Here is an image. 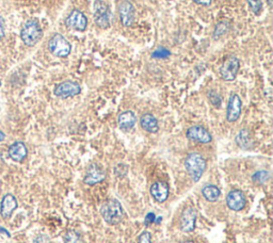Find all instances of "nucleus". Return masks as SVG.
Segmentation results:
<instances>
[{"label":"nucleus","instance_id":"1","mask_svg":"<svg viewBox=\"0 0 273 243\" xmlns=\"http://www.w3.org/2000/svg\"><path fill=\"white\" fill-rule=\"evenodd\" d=\"M207 168L205 158L199 153H190L185 160V169H186L190 178L198 182L204 175Z\"/></svg>","mask_w":273,"mask_h":243},{"label":"nucleus","instance_id":"2","mask_svg":"<svg viewBox=\"0 0 273 243\" xmlns=\"http://www.w3.org/2000/svg\"><path fill=\"white\" fill-rule=\"evenodd\" d=\"M101 215L106 223L117 225L122 222L124 216V210L121 203L117 199H108L101 206Z\"/></svg>","mask_w":273,"mask_h":243},{"label":"nucleus","instance_id":"3","mask_svg":"<svg viewBox=\"0 0 273 243\" xmlns=\"http://www.w3.org/2000/svg\"><path fill=\"white\" fill-rule=\"evenodd\" d=\"M43 31L37 20L26 22L21 30V39L26 46H34L42 39Z\"/></svg>","mask_w":273,"mask_h":243},{"label":"nucleus","instance_id":"4","mask_svg":"<svg viewBox=\"0 0 273 243\" xmlns=\"http://www.w3.org/2000/svg\"><path fill=\"white\" fill-rule=\"evenodd\" d=\"M93 14L95 24L101 29H108L111 25L112 13L109 6L103 0H95L93 4Z\"/></svg>","mask_w":273,"mask_h":243},{"label":"nucleus","instance_id":"5","mask_svg":"<svg viewBox=\"0 0 273 243\" xmlns=\"http://www.w3.org/2000/svg\"><path fill=\"white\" fill-rule=\"evenodd\" d=\"M48 49L50 54L58 58H66L72 51L70 43L60 33H56L52 36L48 42Z\"/></svg>","mask_w":273,"mask_h":243},{"label":"nucleus","instance_id":"6","mask_svg":"<svg viewBox=\"0 0 273 243\" xmlns=\"http://www.w3.org/2000/svg\"><path fill=\"white\" fill-rule=\"evenodd\" d=\"M240 68V61L237 57L231 56L224 60L220 67V75L224 81H233L236 79Z\"/></svg>","mask_w":273,"mask_h":243},{"label":"nucleus","instance_id":"7","mask_svg":"<svg viewBox=\"0 0 273 243\" xmlns=\"http://www.w3.org/2000/svg\"><path fill=\"white\" fill-rule=\"evenodd\" d=\"M54 93L57 97L64 99L75 97L81 93V86L76 81L65 80L56 85Z\"/></svg>","mask_w":273,"mask_h":243},{"label":"nucleus","instance_id":"8","mask_svg":"<svg viewBox=\"0 0 273 243\" xmlns=\"http://www.w3.org/2000/svg\"><path fill=\"white\" fill-rule=\"evenodd\" d=\"M241 109H242V101L238 94L233 93L230 99H228L227 108H226V119L230 123H235L239 119L241 115Z\"/></svg>","mask_w":273,"mask_h":243},{"label":"nucleus","instance_id":"9","mask_svg":"<svg viewBox=\"0 0 273 243\" xmlns=\"http://www.w3.org/2000/svg\"><path fill=\"white\" fill-rule=\"evenodd\" d=\"M186 137L191 141H195L201 144H208L213 141V136L208 132V130L201 126V125H195L188 128Z\"/></svg>","mask_w":273,"mask_h":243},{"label":"nucleus","instance_id":"10","mask_svg":"<svg viewBox=\"0 0 273 243\" xmlns=\"http://www.w3.org/2000/svg\"><path fill=\"white\" fill-rule=\"evenodd\" d=\"M198 219V211L196 208L187 207L185 208L180 215V229L184 232H191L196 229V224Z\"/></svg>","mask_w":273,"mask_h":243},{"label":"nucleus","instance_id":"11","mask_svg":"<svg viewBox=\"0 0 273 243\" xmlns=\"http://www.w3.org/2000/svg\"><path fill=\"white\" fill-rule=\"evenodd\" d=\"M65 25L76 31H84L87 27V19L80 10L74 9L65 19Z\"/></svg>","mask_w":273,"mask_h":243},{"label":"nucleus","instance_id":"12","mask_svg":"<svg viewBox=\"0 0 273 243\" xmlns=\"http://www.w3.org/2000/svg\"><path fill=\"white\" fill-rule=\"evenodd\" d=\"M226 205L233 211H240L246 206V196L241 190L235 189L226 195Z\"/></svg>","mask_w":273,"mask_h":243},{"label":"nucleus","instance_id":"13","mask_svg":"<svg viewBox=\"0 0 273 243\" xmlns=\"http://www.w3.org/2000/svg\"><path fill=\"white\" fill-rule=\"evenodd\" d=\"M119 14L121 23L125 27H131L135 23L136 10L134 5L129 0H123L119 5Z\"/></svg>","mask_w":273,"mask_h":243},{"label":"nucleus","instance_id":"14","mask_svg":"<svg viewBox=\"0 0 273 243\" xmlns=\"http://www.w3.org/2000/svg\"><path fill=\"white\" fill-rule=\"evenodd\" d=\"M106 178V173L104 170L99 166V164H91V166L87 168L85 176L83 178L84 184L89 185V186H94L98 185Z\"/></svg>","mask_w":273,"mask_h":243},{"label":"nucleus","instance_id":"15","mask_svg":"<svg viewBox=\"0 0 273 243\" xmlns=\"http://www.w3.org/2000/svg\"><path fill=\"white\" fill-rule=\"evenodd\" d=\"M149 192L157 203H164L169 197L170 187L164 181H156L152 185Z\"/></svg>","mask_w":273,"mask_h":243},{"label":"nucleus","instance_id":"16","mask_svg":"<svg viewBox=\"0 0 273 243\" xmlns=\"http://www.w3.org/2000/svg\"><path fill=\"white\" fill-rule=\"evenodd\" d=\"M19 203L13 194L8 193L3 197L2 204H0V214L4 219H9L16 210Z\"/></svg>","mask_w":273,"mask_h":243},{"label":"nucleus","instance_id":"17","mask_svg":"<svg viewBox=\"0 0 273 243\" xmlns=\"http://www.w3.org/2000/svg\"><path fill=\"white\" fill-rule=\"evenodd\" d=\"M9 157H10L15 162H23L27 158L28 150L26 144L22 141H17L9 147Z\"/></svg>","mask_w":273,"mask_h":243},{"label":"nucleus","instance_id":"18","mask_svg":"<svg viewBox=\"0 0 273 243\" xmlns=\"http://www.w3.org/2000/svg\"><path fill=\"white\" fill-rule=\"evenodd\" d=\"M118 124L122 130H130L137 124V116L133 111H124L119 115Z\"/></svg>","mask_w":273,"mask_h":243},{"label":"nucleus","instance_id":"19","mask_svg":"<svg viewBox=\"0 0 273 243\" xmlns=\"http://www.w3.org/2000/svg\"><path fill=\"white\" fill-rule=\"evenodd\" d=\"M140 125L145 132L149 134H156L159 130L158 119L151 113H145L140 118Z\"/></svg>","mask_w":273,"mask_h":243},{"label":"nucleus","instance_id":"20","mask_svg":"<svg viewBox=\"0 0 273 243\" xmlns=\"http://www.w3.org/2000/svg\"><path fill=\"white\" fill-rule=\"evenodd\" d=\"M235 141H236L237 145L241 147L242 150H251L254 145L252 136H251L249 130H246V129L240 130L238 135L236 136Z\"/></svg>","mask_w":273,"mask_h":243},{"label":"nucleus","instance_id":"21","mask_svg":"<svg viewBox=\"0 0 273 243\" xmlns=\"http://www.w3.org/2000/svg\"><path fill=\"white\" fill-rule=\"evenodd\" d=\"M202 195L204 196L207 202L215 203L221 196V190H220L216 185H206L202 189Z\"/></svg>","mask_w":273,"mask_h":243},{"label":"nucleus","instance_id":"22","mask_svg":"<svg viewBox=\"0 0 273 243\" xmlns=\"http://www.w3.org/2000/svg\"><path fill=\"white\" fill-rule=\"evenodd\" d=\"M270 178H271V173L266 170L257 171L256 173H254L253 176H252V180L257 185L266 184V182H268L270 180Z\"/></svg>","mask_w":273,"mask_h":243},{"label":"nucleus","instance_id":"23","mask_svg":"<svg viewBox=\"0 0 273 243\" xmlns=\"http://www.w3.org/2000/svg\"><path fill=\"white\" fill-rule=\"evenodd\" d=\"M63 241L64 243H83L80 233L74 229H69L64 233Z\"/></svg>","mask_w":273,"mask_h":243},{"label":"nucleus","instance_id":"24","mask_svg":"<svg viewBox=\"0 0 273 243\" xmlns=\"http://www.w3.org/2000/svg\"><path fill=\"white\" fill-rule=\"evenodd\" d=\"M228 29H230V24L226 23V22H220L215 28L214 39L218 40L220 37L224 36V34L228 31Z\"/></svg>","mask_w":273,"mask_h":243},{"label":"nucleus","instance_id":"25","mask_svg":"<svg viewBox=\"0 0 273 243\" xmlns=\"http://www.w3.org/2000/svg\"><path fill=\"white\" fill-rule=\"evenodd\" d=\"M248 2V5L251 9V11L255 14V15H259L261 12L262 9V3L261 0H246Z\"/></svg>","mask_w":273,"mask_h":243},{"label":"nucleus","instance_id":"26","mask_svg":"<svg viewBox=\"0 0 273 243\" xmlns=\"http://www.w3.org/2000/svg\"><path fill=\"white\" fill-rule=\"evenodd\" d=\"M170 56H171L170 51L166 48H163V47L157 48L152 55V57L155 58V59H166V58H169Z\"/></svg>","mask_w":273,"mask_h":243},{"label":"nucleus","instance_id":"27","mask_svg":"<svg viewBox=\"0 0 273 243\" xmlns=\"http://www.w3.org/2000/svg\"><path fill=\"white\" fill-rule=\"evenodd\" d=\"M208 98L211 102V105H214L215 107L219 108L220 105H221V102H222V98L221 96H220V95L217 93V92H214V91H211L209 92L208 94Z\"/></svg>","mask_w":273,"mask_h":243},{"label":"nucleus","instance_id":"28","mask_svg":"<svg viewBox=\"0 0 273 243\" xmlns=\"http://www.w3.org/2000/svg\"><path fill=\"white\" fill-rule=\"evenodd\" d=\"M128 172V168L127 166H125V164H118L117 168H116V175L118 177H124Z\"/></svg>","mask_w":273,"mask_h":243},{"label":"nucleus","instance_id":"29","mask_svg":"<svg viewBox=\"0 0 273 243\" xmlns=\"http://www.w3.org/2000/svg\"><path fill=\"white\" fill-rule=\"evenodd\" d=\"M138 243H153L152 236L149 231H143L138 238Z\"/></svg>","mask_w":273,"mask_h":243},{"label":"nucleus","instance_id":"30","mask_svg":"<svg viewBox=\"0 0 273 243\" xmlns=\"http://www.w3.org/2000/svg\"><path fill=\"white\" fill-rule=\"evenodd\" d=\"M33 243H51L50 238L45 235V233H41L37 238L33 240Z\"/></svg>","mask_w":273,"mask_h":243},{"label":"nucleus","instance_id":"31","mask_svg":"<svg viewBox=\"0 0 273 243\" xmlns=\"http://www.w3.org/2000/svg\"><path fill=\"white\" fill-rule=\"evenodd\" d=\"M5 36V20L0 16V40Z\"/></svg>","mask_w":273,"mask_h":243},{"label":"nucleus","instance_id":"32","mask_svg":"<svg viewBox=\"0 0 273 243\" xmlns=\"http://www.w3.org/2000/svg\"><path fill=\"white\" fill-rule=\"evenodd\" d=\"M193 2H195L196 4L198 5H201V6H209L211 4V0H193Z\"/></svg>","mask_w":273,"mask_h":243},{"label":"nucleus","instance_id":"33","mask_svg":"<svg viewBox=\"0 0 273 243\" xmlns=\"http://www.w3.org/2000/svg\"><path fill=\"white\" fill-rule=\"evenodd\" d=\"M155 221V214L154 213H148L147 216L145 218V222L148 223H153Z\"/></svg>","mask_w":273,"mask_h":243},{"label":"nucleus","instance_id":"34","mask_svg":"<svg viewBox=\"0 0 273 243\" xmlns=\"http://www.w3.org/2000/svg\"><path fill=\"white\" fill-rule=\"evenodd\" d=\"M0 231H2V232H4V233H6V235L8 236V237H10L11 235H10V232H9L6 228H3V227H0Z\"/></svg>","mask_w":273,"mask_h":243},{"label":"nucleus","instance_id":"35","mask_svg":"<svg viewBox=\"0 0 273 243\" xmlns=\"http://www.w3.org/2000/svg\"><path fill=\"white\" fill-rule=\"evenodd\" d=\"M5 138H6V135L2 132V130H0V142L4 141V140H5Z\"/></svg>","mask_w":273,"mask_h":243},{"label":"nucleus","instance_id":"36","mask_svg":"<svg viewBox=\"0 0 273 243\" xmlns=\"http://www.w3.org/2000/svg\"><path fill=\"white\" fill-rule=\"evenodd\" d=\"M267 4H268V6H269V8H272V6H273V0H267Z\"/></svg>","mask_w":273,"mask_h":243},{"label":"nucleus","instance_id":"37","mask_svg":"<svg viewBox=\"0 0 273 243\" xmlns=\"http://www.w3.org/2000/svg\"><path fill=\"white\" fill-rule=\"evenodd\" d=\"M180 243H195V242H193V241H183V242H180Z\"/></svg>","mask_w":273,"mask_h":243},{"label":"nucleus","instance_id":"38","mask_svg":"<svg viewBox=\"0 0 273 243\" xmlns=\"http://www.w3.org/2000/svg\"><path fill=\"white\" fill-rule=\"evenodd\" d=\"M0 85H2V81H0Z\"/></svg>","mask_w":273,"mask_h":243},{"label":"nucleus","instance_id":"39","mask_svg":"<svg viewBox=\"0 0 273 243\" xmlns=\"http://www.w3.org/2000/svg\"><path fill=\"white\" fill-rule=\"evenodd\" d=\"M168 2H171V0H168Z\"/></svg>","mask_w":273,"mask_h":243}]
</instances>
